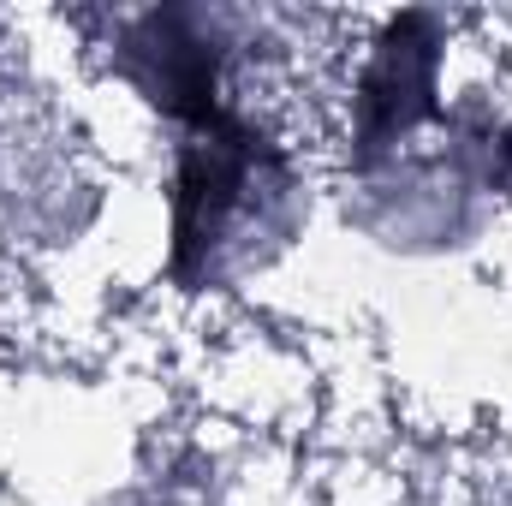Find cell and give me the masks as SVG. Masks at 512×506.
Listing matches in <instances>:
<instances>
[{
  "instance_id": "7a4b0ae2",
  "label": "cell",
  "mask_w": 512,
  "mask_h": 506,
  "mask_svg": "<svg viewBox=\"0 0 512 506\" xmlns=\"http://www.w3.org/2000/svg\"><path fill=\"white\" fill-rule=\"evenodd\" d=\"M435 72H441V36L429 12H405L376 42V60L358 84V143H393L435 114Z\"/></svg>"
},
{
  "instance_id": "6da1fadb",
  "label": "cell",
  "mask_w": 512,
  "mask_h": 506,
  "mask_svg": "<svg viewBox=\"0 0 512 506\" xmlns=\"http://www.w3.org/2000/svg\"><path fill=\"white\" fill-rule=\"evenodd\" d=\"M292 185L298 179L286 149L245 114L215 108L209 120H197L173 173V274L185 286H203L233 262H251L245 239L286 221Z\"/></svg>"
}]
</instances>
